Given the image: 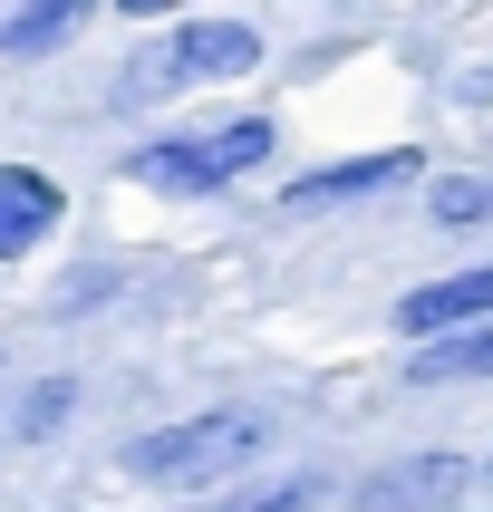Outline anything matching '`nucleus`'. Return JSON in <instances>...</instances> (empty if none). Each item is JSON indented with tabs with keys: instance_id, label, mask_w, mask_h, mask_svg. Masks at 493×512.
Returning a JSON list of instances; mask_svg holds the SVG:
<instances>
[{
	"instance_id": "423d86ee",
	"label": "nucleus",
	"mask_w": 493,
	"mask_h": 512,
	"mask_svg": "<svg viewBox=\"0 0 493 512\" xmlns=\"http://www.w3.org/2000/svg\"><path fill=\"white\" fill-rule=\"evenodd\" d=\"M58 213H68V194H58L39 165H0V261L39 252V242L58 232Z\"/></svg>"
},
{
	"instance_id": "f257e3e1",
	"label": "nucleus",
	"mask_w": 493,
	"mask_h": 512,
	"mask_svg": "<svg viewBox=\"0 0 493 512\" xmlns=\"http://www.w3.org/2000/svg\"><path fill=\"white\" fill-rule=\"evenodd\" d=\"M271 145H281L271 116H223V126H194V136L136 145V155H126V184H145V194H223V184H242Z\"/></svg>"
},
{
	"instance_id": "7ed1b4c3",
	"label": "nucleus",
	"mask_w": 493,
	"mask_h": 512,
	"mask_svg": "<svg viewBox=\"0 0 493 512\" xmlns=\"http://www.w3.org/2000/svg\"><path fill=\"white\" fill-rule=\"evenodd\" d=\"M252 58H261V29H252V20H184L174 39H155V49L126 68V97L194 87V78H242Z\"/></svg>"
},
{
	"instance_id": "20e7f679",
	"label": "nucleus",
	"mask_w": 493,
	"mask_h": 512,
	"mask_svg": "<svg viewBox=\"0 0 493 512\" xmlns=\"http://www.w3.org/2000/svg\"><path fill=\"white\" fill-rule=\"evenodd\" d=\"M484 493V464L474 455H397L358 484V512H455Z\"/></svg>"
},
{
	"instance_id": "ddd939ff",
	"label": "nucleus",
	"mask_w": 493,
	"mask_h": 512,
	"mask_svg": "<svg viewBox=\"0 0 493 512\" xmlns=\"http://www.w3.org/2000/svg\"><path fill=\"white\" fill-rule=\"evenodd\" d=\"M484 484H493V464H484Z\"/></svg>"
},
{
	"instance_id": "0eeeda50",
	"label": "nucleus",
	"mask_w": 493,
	"mask_h": 512,
	"mask_svg": "<svg viewBox=\"0 0 493 512\" xmlns=\"http://www.w3.org/2000/svg\"><path fill=\"white\" fill-rule=\"evenodd\" d=\"M493 319V271H455V281H426L397 300V329H426V339H445V329H484Z\"/></svg>"
},
{
	"instance_id": "9b49d317",
	"label": "nucleus",
	"mask_w": 493,
	"mask_h": 512,
	"mask_svg": "<svg viewBox=\"0 0 493 512\" xmlns=\"http://www.w3.org/2000/svg\"><path fill=\"white\" fill-rule=\"evenodd\" d=\"M426 213H435V223H484V213H493V184H484V174H445V184L426 194Z\"/></svg>"
},
{
	"instance_id": "f03ea898",
	"label": "nucleus",
	"mask_w": 493,
	"mask_h": 512,
	"mask_svg": "<svg viewBox=\"0 0 493 512\" xmlns=\"http://www.w3.org/2000/svg\"><path fill=\"white\" fill-rule=\"evenodd\" d=\"M252 455H261V416L213 406V416L136 435V445H126V474H136V484H165V493H194V484H232Z\"/></svg>"
},
{
	"instance_id": "39448f33",
	"label": "nucleus",
	"mask_w": 493,
	"mask_h": 512,
	"mask_svg": "<svg viewBox=\"0 0 493 512\" xmlns=\"http://www.w3.org/2000/svg\"><path fill=\"white\" fill-rule=\"evenodd\" d=\"M426 174V155L416 145H377V155H339V165H310L290 174V213H329V203H368V194H397V184H416Z\"/></svg>"
},
{
	"instance_id": "9d476101",
	"label": "nucleus",
	"mask_w": 493,
	"mask_h": 512,
	"mask_svg": "<svg viewBox=\"0 0 493 512\" xmlns=\"http://www.w3.org/2000/svg\"><path fill=\"white\" fill-rule=\"evenodd\" d=\"M319 503V474H271V484H242L223 512H310Z\"/></svg>"
},
{
	"instance_id": "6e6552de",
	"label": "nucleus",
	"mask_w": 493,
	"mask_h": 512,
	"mask_svg": "<svg viewBox=\"0 0 493 512\" xmlns=\"http://www.w3.org/2000/svg\"><path fill=\"white\" fill-rule=\"evenodd\" d=\"M406 377H416V387H445V377H493V319H484V329H445V339L406 348Z\"/></svg>"
},
{
	"instance_id": "1a4fd4ad",
	"label": "nucleus",
	"mask_w": 493,
	"mask_h": 512,
	"mask_svg": "<svg viewBox=\"0 0 493 512\" xmlns=\"http://www.w3.org/2000/svg\"><path fill=\"white\" fill-rule=\"evenodd\" d=\"M78 20H87V10H68V0H49V10H10V20H0V49L39 58V49H58V39H68Z\"/></svg>"
},
{
	"instance_id": "f8f14e48",
	"label": "nucleus",
	"mask_w": 493,
	"mask_h": 512,
	"mask_svg": "<svg viewBox=\"0 0 493 512\" xmlns=\"http://www.w3.org/2000/svg\"><path fill=\"white\" fill-rule=\"evenodd\" d=\"M58 406H68V387H39V397L20 406V435H49V426H58Z\"/></svg>"
}]
</instances>
